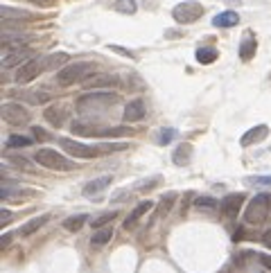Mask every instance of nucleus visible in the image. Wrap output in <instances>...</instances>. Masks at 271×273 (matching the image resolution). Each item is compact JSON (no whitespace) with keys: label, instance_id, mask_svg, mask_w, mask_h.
Listing matches in <instances>:
<instances>
[{"label":"nucleus","instance_id":"nucleus-20","mask_svg":"<svg viewBox=\"0 0 271 273\" xmlns=\"http://www.w3.org/2000/svg\"><path fill=\"white\" fill-rule=\"evenodd\" d=\"M63 66H68V55H66V52H54V55L45 57V68H48V70L63 68Z\"/></svg>","mask_w":271,"mask_h":273},{"label":"nucleus","instance_id":"nucleus-26","mask_svg":"<svg viewBox=\"0 0 271 273\" xmlns=\"http://www.w3.org/2000/svg\"><path fill=\"white\" fill-rule=\"evenodd\" d=\"M217 59V50L215 48H199L197 50V61L199 64H212Z\"/></svg>","mask_w":271,"mask_h":273},{"label":"nucleus","instance_id":"nucleus-18","mask_svg":"<svg viewBox=\"0 0 271 273\" xmlns=\"http://www.w3.org/2000/svg\"><path fill=\"white\" fill-rule=\"evenodd\" d=\"M131 129L129 127H99L97 131V138H124V136H131Z\"/></svg>","mask_w":271,"mask_h":273},{"label":"nucleus","instance_id":"nucleus-24","mask_svg":"<svg viewBox=\"0 0 271 273\" xmlns=\"http://www.w3.org/2000/svg\"><path fill=\"white\" fill-rule=\"evenodd\" d=\"M111 237H113L111 228H99V230L90 237V244H93V246H104L106 241H111Z\"/></svg>","mask_w":271,"mask_h":273},{"label":"nucleus","instance_id":"nucleus-37","mask_svg":"<svg viewBox=\"0 0 271 273\" xmlns=\"http://www.w3.org/2000/svg\"><path fill=\"white\" fill-rule=\"evenodd\" d=\"M27 3H32V5H39V7H50V5H54V0H27Z\"/></svg>","mask_w":271,"mask_h":273},{"label":"nucleus","instance_id":"nucleus-11","mask_svg":"<svg viewBox=\"0 0 271 273\" xmlns=\"http://www.w3.org/2000/svg\"><path fill=\"white\" fill-rule=\"evenodd\" d=\"M145 118V102L140 97L131 100L129 104L124 106V113H122V120L124 122H140Z\"/></svg>","mask_w":271,"mask_h":273},{"label":"nucleus","instance_id":"nucleus-34","mask_svg":"<svg viewBox=\"0 0 271 273\" xmlns=\"http://www.w3.org/2000/svg\"><path fill=\"white\" fill-rule=\"evenodd\" d=\"M32 133H34V138L36 140H50V136L43 131V129H39V127H32Z\"/></svg>","mask_w":271,"mask_h":273},{"label":"nucleus","instance_id":"nucleus-5","mask_svg":"<svg viewBox=\"0 0 271 273\" xmlns=\"http://www.w3.org/2000/svg\"><path fill=\"white\" fill-rule=\"evenodd\" d=\"M271 214V194H255L251 201H248L246 210H244V219L246 223H260L264 221Z\"/></svg>","mask_w":271,"mask_h":273},{"label":"nucleus","instance_id":"nucleus-2","mask_svg":"<svg viewBox=\"0 0 271 273\" xmlns=\"http://www.w3.org/2000/svg\"><path fill=\"white\" fill-rule=\"evenodd\" d=\"M59 147H61L63 151H68L72 158H84V160H90V158H97V156L113 154V151L124 149V145H99V147L81 145V142L70 140V138H59Z\"/></svg>","mask_w":271,"mask_h":273},{"label":"nucleus","instance_id":"nucleus-35","mask_svg":"<svg viewBox=\"0 0 271 273\" xmlns=\"http://www.w3.org/2000/svg\"><path fill=\"white\" fill-rule=\"evenodd\" d=\"M12 219H14V214L9 212V210H3V212H0V223H3V226H9Z\"/></svg>","mask_w":271,"mask_h":273},{"label":"nucleus","instance_id":"nucleus-21","mask_svg":"<svg viewBox=\"0 0 271 273\" xmlns=\"http://www.w3.org/2000/svg\"><path fill=\"white\" fill-rule=\"evenodd\" d=\"M48 219H50V214H41V217H34V219H30V221H27L25 226L21 228V235H23V237L32 235V232H34V230H39V228L43 226V223L48 221Z\"/></svg>","mask_w":271,"mask_h":273},{"label":"nucleus","instance_id":"nucleus-25","mask_svg":"<svg viewBox=\"0 0 271 273\" xmlns=\"http://www.w3.org/2000/svg\"><path fill=\"white\" fill-rule=\"evenodd\" d=\"M5 165H14V167L18 169H25V172H32V165L27 163L23 156H16V154H7V158H5Z\"/></svg>","mask_w":271,"mask_h":273},{"label":"nucleus","instance_id":"nucleus-16","mask_svg":"<svg viewBox=\"0 0 271 273\" xmlns=\"http://www.w3.org/2000/svg\"><path fill=\"white\" fill-rule=\"evenodd\" d=\"M237 23H239L237 12H221V14H217L215 19H212V25H215V28H235Z\"/></svg>","mask_w":271,"mask_h":273},{"label":"nucleus","instance_id":"nucleus-14","mask_svg":"<svg viewBox=\"0 0 271 273\" xmlns=\"http://www.w3.org/2000/svg\"><path fill=\"white\" fill-rule=\"evenodd\" d=\"M45 120H48L52 127H61L66 122V115H68V109L63 104H54V106H48L45 109Z\"/></svg>","mask_w":271,"mask_h":273},{"label":"nucleus","instance_id":"nucleus-10","mask_svg":"<svg viewBox=\"0 0 271 273\" xmlns=\"http://www.w3.org/2000/svg\"><path fill=\"white\" fill-rule=\"evenodd\" d=\"M242 203H244V194H242V192L226 194L224 199H221V203H219V210L226 214V217H235V214L239 212V208H242Z\"/></svg>","mask_w":271,"mask_h":273},{"label":"nucleus","instance_id":"nucleus-8","mask_svg":"<svg viewBox=\"0 0 271 273\" xmlns=\"http://www.w3.org/2000/svg\"><path fill=\"white\" fill-rule=\"evenodd\" d=\"M0 113H3V120L7 124H12V127H21V124H27L30 122V113H27L25 106L16 104V102H5L3 109H0Z\"/></svg>","mask_w":271,"mask_h":273},{"label":"nucleus","instance_id":"nucleus-9","mask_svg":"<svg viewBox=\"0 0 271 273\" xmlns=\"http://www.w3.org/2000/svg\"><path fill=\"white\" fill-rule=\"evenodd\" d=\"M30 59H34V50H30V48H18V50L5 52V57H3V68H16V66L27 64Z\"/></svg>","mask_w":271,"mask_h":273},{"label":"nucleus","instance_id":"nucleus-22","mask_svg":"<svg viewBox=\"0 0 271 273\" xmlns=\"http://www.w3.org/2000/svg\"><path fill=\"white\" fill-rule=\"evenodd\" d=\"M255 50H257V43H255V39L253 37H246L242 41V46H239V57H242V61H248L253 55H255Z\"/></svg>","mask_w":271,"mask_h":273},{"label":"nucleus","instance_id":"nucleus-32","mask_svg":"<svg viewBox=\"0 0 271 273\" xmlns=\"http://www.w3.org/2000/svg\"><path fill=\"white\" fill-rule=\"evenodd\" d=\"M117 217V212L115 210H111V212H104V214H99L97 219H93V228H102V226H106L108 221H113V219Z\"/></svg>","mask_w":271,"mask_h":273},{"label":"nucleus","instance_id":"nucleus-17","mask_svg":"<svg viewBox=\"0 0 271 273\" xmlns=\"http://www.w3.org/2000/svg\"><path fill=\"white\" fill-rule=\"evenodd\" d=\"M190 158H192V145H188V142L179 145V147L174 149V154H172V160H174V165H188Z\"/></svg>","mask_w":271,"mask_h":273},{"label":"nucleus","instance_id":"nucleus-15","mask_svg":"<svg viewBox=\"0 0 271 273\" xmlns=\"http://www.w3.org/2000/svg\"><path fill=\"white\" fill-rule=\"evenodd\" d=\"M152 205H154L152 201H140V203L136 205L133 210H131L129 217H126V221H124V228H126V230H129V228H133V226H136V221H138V219L143 217V214H147L149 210H152Z\"/></svg>","mask_w":271,"mask_h":273},{"label":"nucleus","instance_id":"nucleus-7","mask_svg":"<svg viewBox=\"0 0 271 273\" xmlns=\"http://www.w3.org/2000/svg\"><path fill=\"white\" fill-rule=\"evenodd\" d=\"M203 14V7L199 5V3H192V0H188V3H181V5H176L174 10H172V16H174L176 23H194L197 19H201Z\"/></svg>","mask_w":271,"mask_h":273},{"label":"nucleus","instance_id":"nucleus-13","mask_svg":"<svg viewBox=\"0 0 271 273\" xmlns=\"http://www.w3.org/2000/svg\"><path fill=\"white\" fill-rule=\"evenodd\" d=\"M111 181H113L111 176H102V178H95V181H88L86 183V187H84V196H88V199H97V196L111 185Z\"/></svg>","mask_w":271,"mask_h":273},{"label":"nucleus","instance_id":"nucleus-38","mask_svg":"<svg viewBox=\"0 0 271 273\" xmlns=\"http://www.w3.org/2000/svg\"><path fill=\"white\" fill-rule=\"evenodd\" d=\"M257 259H260V264H262V266L271 268V255H257Z\"/></svg>","mask_w":271,"mask_h":273},{"label":"nucleus","instance_id":"nucleus-23","mask_svg":"<svg viewBox=\"0 0 271 273\" xmlns=\"http://www.w3.org/2000/svg\"><path fill=\"white\" fill-rule=\"evenodd\" d=\"M86 221H88V214H72V217H68L66 221H63V228L70 232H77Z\"/></svg>","mask_w":271,"mask_h":273},{"label":"nucleus","instance_id":"nucleus-40","mask_svg":"<svg viewBox=\"0 0 271 273\" xmlns=\"http://www.w3.org/2000/svg\"><path fill=\"white\" fill-rule=\"evenodd\" d=\"M9 239H12V237H9V235H3V239H0V244H3V246H7V244H9Z\"/></svg>","mask_w":271,"mask_h":273},{"label":"nucleus","instance_id":"nucleus-6","mask_svg":"<svg viewBox=\"0 0 271 273\" xmlns=\"http://www.w3.org/2000/svg\"><path fill=\"white\" fill-rule=\"evenodd\" d=\"M45 57H34V59H30L27 64H23V66H18V70H16V75H14V82L16 84H30V82H34L36 77H39L41 73H45Z\"/></svg>","mask_w":271,"mask_h":273},{"label":"nucleus","instance_id":"nucleus-3","mask_svg":"<svg viewBox=\"0 0 271 273\" xmlns=\"http://www.w3.org/2000/svg\"><path fill=\"white\" fill-rule=\"evenodd\" d=\"M97 70V66L93 61H75V64H68L63 66L61 70L57 73V84L59 86H72V84H79V82H86L90 75Z\"/></svg>","mask_w":271,"mask_h":273},{"label":"nucleus","instance_id":"nucleus-28","mask_svg":"<svg viewBox=\"0 0 271 273\" xmlns=\"http://www.w3.org/2000/svg\"><path fill=\"white\" fill-rule=\"evenodd\" d=\"M194 205H197L199 210H215L219 203H217L212 196H197V199H194Z\"/></svg>","mask_w":271,"mask_h":273},{"label":"nucleus","instance_id":"nucleus-4","mask_svg":"<svg viewBox=\"0 0 271 273\" xmlns=\"http://www.w3.org/2000/svg\"><path fill=\"white\" fill-rule=\"evenodd\" d=\"M34 160L45 169H57V172H70V169H77V165L72 163L70 158H66L63 154L54 149H39L34 154Z\"/></svg>","mask_w":271,"mask_h":273},{"label":"nucleus","instance_id":"nucleus-19","mask_svg":"<svg viewBox=\"0 0 271 273\" xmlns=\"http://www.w3.org/2000/svg\"><path fill=\"white\" fill-rule=\"evenodd\" d=\"M0 14H3V21H12V19L32 21V14H30V12H25V10H12V7H7V5H3Z\"/></svg>","mask_w":271,"mask_h":273},{"label":"nucleus","instance_id":"nucleus-30","mask_svg":"<svg viewBox=\"0 0 271 273\" xmlns=\"http://www.w3.org/2000/svg\"><path fill=\"white\" fill-rule=\"evenodd\" d=\"M174 201H176V194L174 192H167V194H163V199H161V205H158V212H170L172 210V205H174Z\"/></svg>","mask_w":271,"mask_h":273},{"label":"nucleus","instance_id":"nucleus-39","mask_svg":"<svg viewBox=\"0 0 271 273\" xmlns=\"http://www.w3.org/2000/svg\"><path fill=\"white\" fill-rule=\"evenodd\" d=\"M262 241H264V246H269L271 248V230H266L264 235H262Z\"/></svg>","mask_w":271,"mask_h":273},{"label":"nucleus","instance_id":"nucleus-29","mask_svg":"<svg viewBox=\"0 0 271 273\" xmlns=\"http://www.w3.org/2000/svg\"><path fill=\"white\" fill-rule=\"evenodd\" d=\"M27 145H32V138H27V136H9L7 138V147H9V149H16V147H27Z\"/></svg>","mask_w":271,"mask_h":273},{"label":"nucleus","instance_id":"nucleus-1","mask_svg":"<svg viewBox=\"0 0 271 273\" xmlns=\"http://www.w3.org/2000/svg\"><path fill=\"white\" fill-rule=\"evenodd\" d=\"M120 97L117 93H108V91H93V93H86L77 100L75 109L79 115H93V113H99V111H106L108 106L117 104Z\"/></svg>","mask_w":271,"mask_h":273},{"label":"nucleus","instance_id":"nucleus-27","mask_svg":"<svg viewBox=\"0 0 271 273\" xmlns=\"http://www.w3.org/2000/svg\"><path fill=\"white\" fill-rule=\"evenodd\" d=\"M138 5H136V0H115V12L120 14H136Z\"/></svg>","mask_w":271,"mask_h":273},{"label":"nucleus","instance_id":"nucleus-12","mask_svg":"<svg viewBox=\"0 0 271 273\" xmlns=\"http://www.w3.org/2000/svg\"><path fill=\"white\" fill-rule=\"evenodd\" d=\"M266 136H269V127H266V124H257V127L248 129L239 142H242V147H251V145H255V142L264 140Z\"/></svg>","mask_w":271,"mask_h":273},{"label":"nucleus","instance_id":"nucleus-33","mask_svg":"<svg viewBox=\"0 0 271 273\" xmlns=\"http://www.w3.org/2000/svg\"><path fill=\"white\" fill-rule=\"evenodd\" d=\"M174 136H176L174 129H163L161 136H158V145H170V142L174 140Z\"/></svg>","mask_w":271,"mask_h":273},{"label":"nucleus","instance_id":"nucleus-36","mask_svg":"<svg viewBox=\"0 0 271 273\" xmlns=\"http://www.w3.org/2000/svg\"><path fill=\"white\" fill-rule=\"evenodd\" d=\"M251 183H257V185H271V176H255V178H251Z\"/></svg>","mask_w":271,"mask_h":273},{"label":"nucleus","instance_id":"nucleus-31","mask_svg":"<svg viewBox=\"0 0 271 273\" xmlns=\"http://www.w3.org/2000/svg\"><path fill=\"white\" fill-rule=\"evenodd\" d=\"M88 84V88H97V86H115L117 79L115 77H108V75H102V77L93 79V82H86Z\"/></svg>","mask_w":271,"mask_h":273}]
</instances>
